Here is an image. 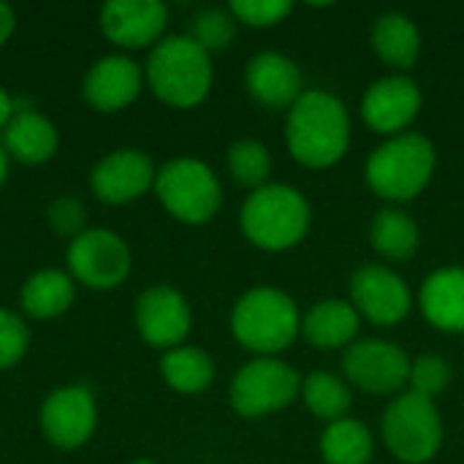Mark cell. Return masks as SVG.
I'll return each instance as SVG.
<instances>
[{
  "mask_svg": "<svg viewBox=\"0 0 464 464\" xmlns=\"http://www.w3.org/2000/svg\"><path fill=\"white\" fill-rule=\"evenodd\" d=\"M302 400L304 405L324 421H340L348 419L353 394L345 381H340L332 372H313L302 381Z\"/></svg>",
  "mask_w": 464,
  "mask_h": 464,
  "instance_id": "obj_27",
  "label": "cell"
},
{
  "mask_svg": "<svg viewBox=\"0 0 464 464\" xmlns=\"http://www.w3.org/2000/svg\"><path fill=\"white\" fill-rule=\"evenodd\" d=\"M130 464H158V462H152V459H136V462H130Z\"/></svg>",
  "mask_w": 464,
  "mask_h": 464,
  "instance_id": "obj_37",
  "label": "cell"
},
{
  "mask_svg": "<svg viewBox=\"0 0 464 464\" xmlns=\"http://www.w3.org/2000/svg\"><path fill=\"white\" fill-rule=\"evenodd\" d=\"M76 302V283L63 269H38L19 288V310L33 321L65 315Z\"/></svg>",
  "mask_w": 464,
  "mask_h": 464,
  "instance_id": "obj_21",
  "label": "cell"
},
{
  "mask_svg": "<svg viewBox=\"0 0 464 464\" xmlns=\"http://www.w3.org/2000/svg\"><path fill=\"white\" fill-rule=\"evenodd\" d=\"M228 11L237 22H245L250 27H272L283 22L294 5L288 0H234L228 3Z\"/></svg>",
  "mask_w": 464,
  "mask_h": 464,
  "instance_id": "obj_33",
  "label": "cell"
},
{
  "mask_svg": "<svg viewBox=\"0 0 464 464\" xmlns=\"http://www.w3.org/2000/svg\"><path fill=\"white\" fill-rule=\"evenodd\" d=\"M383 443L405 464L430 462L443 443L440 413L432 400L413 392L400 394L383 413Z\"/></svg>",
  "mask_w": 464,
  "mask_h": 464,
  "instance_id": "obj_7",
  "label": "cell"
},
{
  "mask_svg": "<svg viewBox=\"0 0 464 464\" xmlns=\"http://www.w3.org/2000/svg\"><path fill=\"white\" fill-rule=\"evenodd\" d=\"M0 141L11 160L22 166H41L57 155L60 130L46 114L35 109H16L8 125L3 128Z\"/></svg>",
  "mask_w": 464,
  "mask_h": 464,
  "instance_id": "obj_19",
  "label": "cell"
},
{
  "mask_svg": "<svg viewBox=\"0 0 464 464\" xmlns=\"http://www.w3.org/2000/svg\"><path fill=\"white\" fill-rule=\"evenodd\" d=\"M155 196L163 204V209L188 226L209 223L220 204H223V188L215 171L196 158H174L166 160L158 169L155 177Z\"/></svg>",
  "mask_w": 464,
  "mask_h": 464,
  "instance_id": "obj_6",
  "label": "cell"
},
{
  "mask_svg": "<svg viewBox=\"0 0 464 464\" xmlns=\"http://www.w3.org/2000/svg\"><path fill=\"white\" fill-rule=\"evenodd\" d=\"M291 155L307 169L334 166L351 144V117L340 98L324 90H307L291 106L285 120Z\"/></svg>",
  "mask_w": 464,
  "mask_h": 464,
  "instance_id": "obj_1",
  "label": "cell"
},
{
  "mask_svg": "<svg viewBox=\"0 0 464 464\" xmlns=\"http://www.w3.org/2000/svg\"><path fill=\"white\" fill-rule=\"evenodd\" d=\"M239 226L256 247L280 253L304 239L310 228V204L299 190L269 182L245 198Z\"/></svg>",
  "mask_w": 464,
  "mask_h": 464,
  "instance_id": "obj_3",
  "label": "cell"
},
{
  "mask_svg": "<svg viewBox=\"0 0 464 464\" xmlns=\"http://www.w3.org/2000/svg\"><path fill=\"white\" fill-rule=\"evenodd\" d=\"M8 171H11V158H8V152H5V147H3V141H0V188H3L5 179H8Z\"/></svg>",
  "mask_w": 464,
  "mask_h": 464,
  "instance_id": "obj_36",
  "label": "cell"
},
{
  "mask_svg": "<svg viewBox=\"0 0 464 464\" xmlns=\"http://www.w3.org/2000/svg\"><path fill=\"white\" fill-rule=\"evenodd\" d=\"M411 364L408 353L389 340H359L348 345L343 356L348 383L375 397L402 392L411 381Z\"/></svg>",
  "mask_w": 464,
  "mask_h": 464,
  "instance_id": "obj_11",
  "label": "cell"
},
{
  "mask_svg": "<svg viewBox=\"0 0 464 464\" xmlns=\"http://www.w3.org/2000/svg\"><path fill=\"white\" fill-rule=\"evenodd\" d=\"M299 332V310L294 299L277 288H250L237 299L231 310L234 340L258 356H275L291 348Z\"/></svg>",
  "mask_w": 464,
  "mask_h": 464,
  "instance_id": "obj_4",
  "label": "cell"
},
{
  "mask_svg": "<svg viewBox=\"0 0 464 464\" xmlns=\"http://www.w3.org/2000/svg\"><path fill=\"white\" fill-rule=\"evenodd\" d=\"M14 30H16V11L0 0V46H5L11 41Z\"/></svg>",
  "mask_w": 464,
  "mask_h": 464,
  "instance_id": "obj_34",
  "label": "cell"
},
{
  "mask_svg": "<svg viewBox=\"0 0 464 464\" xmlns=\"http://www.w3.org/2000/svg\"><path fill=\"white\" fill-rule=\"evenodd\" d=\"M237 19L226 8H201L190 16V30L185 33L193 38L204 52H220L234 41Z\"/></svg>",
  "mask_w": 464,
  "mask_h": 464,
  "instance_id": "obj_29",
  "label": "cell"
},
{
  "mask_svg": "<svg viewBox=\"0 0 464 464\" xmlns=\"http://www.w3.org/2000/svg\"><path fill=\"white\" fill-rule=\"evenodd\" d=\"M245 87L266 109H285L299 101L302 71L299 65L280 52H261L250 57L245 68Z\"/></svg>",
  "mask_w": 464,
  "mask_h": 464,
  "instance_id": "obj_18",
  "label": "cell"
},
{
  "mask_svg": "<svg viewBox=\"0 0 464 464\" xmlns=\"http://www.w3.org/2000/svg\"><path fill=\"white\" fill-rule=\"evenodd\" d=\"M14 111H16L14 98H11V95H8V90L0 84V133H3V128L8 125V120L14 117Z\"/></svg>",
  "mask_w": 464,
  "mask_h": 464,
  "instance_id": "obj_35",
  "label": "cell"
},
{
  "mask_svg": "<svg viewBox=\"0 0 464 464\" xmlns=\"http://www.w3.org/2000/svg\"><path fill=\"white\" fill-rule=\"evenodd\" d=\"M144 82L166 106L193 109L212 90V54L188 35H166L150 49Z\"/></svg>",
  "mask_w": 464,
  "mask_h": 464,
  "instance_id": "obj_2",
  "label": "cell"
},
{
  "mask_svg": "<svg viewBox=\"0 0 464 464\" xmlns=\"http://www.w3.org/2000/svg\"><path fill=\"white\" fill-rule=\"evenodd\" d=\"M158 166L139 147H117L98 158L90 171V190L101 204L125 207L155 188Z\"/></svg>",
  "mask_w": 464,
  "mask_h": 464,
  "instance_id": "obj_12",
  "label": "cell"
},
{
  "mask_svg": "<svg viewBox=\"0 0 464 464\" xmlns=\"http://www.w3.org/2000/svg\"><path fill=\"white\" fill-rule=\"evenodd\" d=\"M424 318L449 334H464V269L449 266L432 272L421 285Z\"/></svg>",
  "mask_w": 464,
  "mask_h": 464,
  "instance_id": "obj_20",
  "label": "cell"
},
{
  "mask_svg": "<svg viewBox=\"0 0 464 464\" xmlns=\"http://www.w3.org/2000/svg\"><path fill=\"white\" fill-rule=\"evenodd\" d=\"M133 321H136L139 337L150 348H160L166 353L171 348L185 345L190 326H193V313H190L188 299L177 288L150 285L136 296Z\"/></svg>",
  "mask_w": 464,
  "mask_h": 464,
  "instance_id": "obj_13",
  "label": "cell"
},
{
  "mask_svg": "<svg viewBox=\"0 0 464 464\" xmlns=\"http://www.w3.org/2000/svg\"><path fill=\"white\" fill-rule=\"evenodd\" d=\"M269 169H272V158H269V150L261 141L242 139V141L231 144V150H228V171L239 185L253 188V190L264 188L266 177H269Z\"/></svg>",
  "mask_w": 464,
  "mask_h": 464,
  "instance_id": "obj_28",
  "label": "cell"
},
{
  "mask_svg": "<svg viewBox=\"0 0 464 464\" xmlns=\"http://www.w3.org/2000/svg\"><path fill=\"white\" fill-rule=\"evenodd\" d=\"M160 378L177 394H201L215 381V362L201 348L179 345L160 356Z\"/></svg>",
  "mask_w": 464,
  "mask_h": 464,
  "instance_id": "obj_24",
  "label": "cell"
},
{
  "mask_svg": "<svg viewBox=\"0 0 464 464\" xmlns=\"http://www.w3.org/2000/svg\"><path fill=\"white\" fill-rule=\"evenodd\" d=\"M30 348V329L27 321L14 313L0 307V372L16 367Z\"/></svg>",
  "mask_w": 464,
  "mask_h": 464,
  "instance_id": "obj_30",
  "label": "cell"
},
{
  "mask_svg": "<svg viewBox=\"0 0 464 464\" xmlns=\"http://www.w3.org/2000/svg\"><path fill=\"white\" fill-rule=\"evenodd\" d=\"M359 313L345 299H324L302 318V334L313 348L334 351L353 345L359 334Z\"/></svg>",
  "mask_w": 464,
  "mask_h": 464,
  "instance_id": "obj_22",
  "label": "cell"
},
{
  "mask_svg": "<svg viewBox=\"0 0 464 464\" xmlns=\"http://www.w3.org/2000/svg\"><path fill=\"white\" fill-rule=\"evenodd\" d=\"M141 87L144 68L122 52L98 57L82 79V95L87 106L101 114H117L128 109L139 98Z\"/></svg>",
  "mask_w": 464,
  "mask_h": 464,
  "instance_id": "obj_15",
  "label": "cell"
},
{
  "mask_svg": "<svg viewBox=\"0 0 464 464\" xmlns=\"http://www.w3.org/2000/svg\"><path fill=\"white\" fill-rule=\"evenodd\" d=\"M46 220L54 234L76 239L82 231H87V207L76 196H57L46 207Z\"/></svg>",
  "mask_w": 464,
  "mask_h": 464,
  "instance_id": "obj_32",
  "label": "cell"
},
{
  "mask_svg": "<svg viewBox=\"0 0 464 464\" xmlns=\"http://www.w3.org/2000/svg\"><path fill=\"white\" fill-rule=\"evenodd\" d=\"M98 24L117 49H152L166 38L169 8L160 0H109L98 11Z\"/></svg>",
  "mask_w": 464,
  "mask_h": 464,
  "instance_id": "obj_14",
  "label": "cell"
},
{
  "mask_svg": "<svg viewBox=\"0 0 464 464\" xmlns=\"http://www.w3.org/2000/svg\"><path fill=\"white\" fill-rule=\"evenodd\" d=\"M372 49L392 68H411L421 54V33L416 22L400 11H386L372 24Z\"/></svg>",
  "mask_w": 464,
  "mask_h": 464,
  "instance_id": "obj_23",
  "label": "cell"
},
{
  "mask_svg": "<svg viewBox=\"0 0 464 464\" xmlns=\"http://www.w3.org/2000/svg\"><path fill=\"white\" fill-rule=\"evenodd\" d=\"M419 226L402 209H381L370 226V245L389 261H408L419 250Z\"/></svg>",
  "mask_w": 464,
  "mask_h": 464,
  "instance_id": "obj_25",
  "label": "cell"
},
{
  "mask_svg": "<svg viewBox=\"0 0 464 464\" xmlns=\"http://www.w3.org/2000/svg\"><path fill=\"white\" fill-rule=\"evenodd\" d=\"M411 392L435 402L451 383V367L443 356H421L411 364Z\"/></svg>",
  "mask_w": 464,
  "mask_h": 464,
  "instance_id": "obj_31",
  "label": "cell"
},
{
  "mask_svg": "<svg viewBox=\"0 0 464 464\" xmlns=\"http://www.w3.org/2000/svg\"><path fill=\"white\" fill-rule=\"evenodd\" d=\"M65 264V272L76 285L90 291H114L128 280L133 269V253L117 231L87 228L68 242Z\"/></svg>",
  "mask_w": 464,
  "mask_h": 464,
  "instance_id": "obj_9",
  "label": "cell"
},
{
  "mask_svg": "<svg viewBox=\"0 0 464 464\" xmlns=\"http://www.w3.org/2000/svg\"><path fill=\"white\" fill-rule=\"evenodd\" d=\"M351 304L375 326H394L411 313V288L408 283L378 264H367L351 277Z\"/></svg>",
  "mask_w": 464,
  "mask_h": 464,
  "instance_id": "obj_16",
  "label": "cell"
},
{
  "mask_svg": "<svg viewBox=\"0 0 464 464\" xmlns=\"http://www.w3.org/2000/svg\"><path fill=\"white\" fill-rule=\"evenodd\" d=\"M372 435L356 419L332 421L321 438V454L326 464H367L372 459Z\"/></svg>",
  "mask_w": 464,
  "mask_h": 464,
  "instance_id": "obj_26",
  "label": "cell"
},
{
  "mask_svg": "<svg viewBox=\"0 0 464 464\" xmlns=\"http://www.w3.org/2000/svg\"><path fill=\"white\" fill-rule=\"evenodd\" d=\"M435 147L421 133H400L383 141L367 160V185L386 201H411L432 179Z\"/></svg>",
  "mask_w": 464,
  "mask_h": 464,
  "instance_id": "obj_5",
  "label": "cell"
},
{
  "mask_svg": "<svg viewBox=\"0 0 464 464\" xmlns=\"http://www.w3.org/2000/svg\"><path fill=\"white\" fill-rule=\"evenodd\" d=\"M421 111V90L411 76L378 79L362 98V117L375 133L400 136Z\"/></svg>",
  "mask_w": 464,
  "mask_h": 464,
  "instance_id": "obj_17",
  "label": "cell"
},
{
  "mask_svg": "<svg viewBox=\"0 0 464 464\" xmlns=\"http://www.w3.org/2000/svg\"><path fill=\"white\" fill-rule=\"evenodd\" d=\"M38 427L44 438L60 451L87 446L98 430L95 394L82 383H65L52 389L38 408Z\"/></svg>",
  "mask_w": 464,
  "mask_h": 464,
  "instance_id": "obj_10",
  "label": "cell"
},
{
  "mask_svg": "<svg viewBox=\"0 0 464 464\" xmlns=\"http://www.w3.org/2000/svg\"><path fill=\"white\" fill-rule=\"evenodd\" d=\"M302 394V378L275 356H258L242 364L231 381L228 400L237 416L264 419L288 408Z\"/></svg>",
  "mask_w": 464,
  "mask_h": 464,
  "instance_id": "obj_8",
  "label": "cell"
}]
</instances>
